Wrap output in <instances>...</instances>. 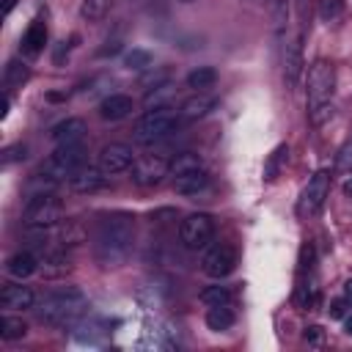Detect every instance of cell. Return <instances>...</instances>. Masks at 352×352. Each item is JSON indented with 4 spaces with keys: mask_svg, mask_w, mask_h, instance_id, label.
Segmentation results:
<instances>
[{
    "mask_svg": "<svg viewBox=\"0 0 352 352\" xmlns=\"http://www.w3.org/2000/svg\"><path fill=\"white\" fill-rule=\"evenodd\" d=\"M135 245V220L126 212L104 214L94 231V258L102 267H121Z\"/></svg>",
    "mask_w": 352,
    "mask_h": 352,
    "instance_id": "1",
    "label": "cell"
},
{
    "mask_svg": "<svg viewBox=\"0 0 352 352\" xmlns=\"http://www.w3.org/2000/svg\"><path fill=\"white\" fill-rule=\"evenodd\" d=\"M85 311H88V297L82 294V289L60 286L44 294V300L36 308V316L50 327H66V324H74Z\"/></svg>",
    "mask_w": 352,
    "mask_h": 352,
    "instance_id": "2",
    "label": "cell"
},
{
    "mask_svg": "<svg viewBox=\"0 0 352 352\" xmlns=\"http://www.w3.org/2000/svg\"><path fill=\"white\" fill-rule=\"evenodd\" d=\"M333 91H336V69L327 60H316L308 69V121L322 126L333 116Z\"/></svg>",
    "mask_w": 352,
    "mask_h": 352,
    "instance_id": "3",
    "label": "cell"
},
{
    "mask_svg": "<svg viewBox=\"0 0 352 352\" xmlns=\"http://www.w3.org/2000/svg\"><path fill=\"white\" fill-rule=\"evenodd\" d=\"M179 110H173L170 104H162V107H151L146 110L138 121H135V129H132V140L140 143V146H154L165 138H170L179 126Z\"/></svg>",
    "mask_w": 352,
    "mask_h": 352,
    "instance_id": "4",
    "label": "cell"
},
{
    "mask_svg": "<svg viewBox=\"0 0 352 352\" xmlns=\"http://www.w3.org/2000/svg\"><path fill=\"white\" fill-rule=\"evenodd\" d=\"M60 220H63V204L55 198V192L30 195L22 212V223L28 228H55Z\"/></svg>",
    "mask_w": 352,
    "mask_h": 352,
    "instance_id": "5",
    "label": "cell"
},
{
    "mask_svg": "<svg viewBox=\"0 0 352 352\" xmlns=\"http://www.w3.org/2000/svg\"><path fill=\"white\" fill-rule=\"evenodd\" d=\"M82 165H85V146L82 143H63L47 157V162L38 168V173L60 182V179H69Z\"/></svg>",
    "mask_w": 352,
    "mask_h": 352,
    "instance_id": "6",
    "label": "cell"
},
{
    "mask_svg": "<svg viewBox=\"0 0 352 352\" xmlns=\"http://www.w3.org/2000/svg\"><path fill=\"white\" fill-rule=\"evenodd\" d=\"M214 236V220L206 212H192L179 223V242L187 250H201Z\"/></svg>",
    "mask_w": 352,
    "mask_h": 352,
    "instance_id": "7",
    "label": "cell"
},
{
    "mask_svg": "<svg viewBox=\"0 0 352 352\" xmlns=\"http://www.w3.org/2000/svg\"><path fill=\"white\" fill-rule=\"evenodd\" d=\"M129 173H132V182L138 187H157L170 173V162L162 154H143L132 162Z\"/></svg>",
    "mask_w": 352,
    "mask_h": 352,
    "instance_id": "8",
    "label": "cell"
},
{
    "mask_svg": "<svg viewBox=\"0 0 352 352\" xmlns=\"http://www.w3.org/2000/svg\"><path fill=\"white\" fill-rule=\"evenodd\" d=\"M327 192H330V173H327V170H316V173L308 179V184L302 187V195H300L297 212H300L302 217L316 214V212L322 209V204H324Z\"/></svg>",
    "mask_w": 352,
    "mask_h": 352,
    "instance_id": "9",
    "label": "cell"
},
{
    "mask_svg": "<svg viewBox=\"0 0 352 352\" xmlns=\"http://www.w3.org/2000/svg\"><path fill=\"white\" fill-rule=\"evenodd\" d=\"M234 267H236V253H234L231 245H212V248L204 253V258H201L204 275L217 278V280L226 278V275H231Z\"/></svg>",
    "mask_w": 352,
    "mask_h": 352,
    "instance_id": "10",
    "label": "cell"
},
{
    "mask_svg": "<svg viewBox=\"0 0 352 352\" xmlns=\"http://www.w3.org/2000/svg\"><path fill=\"white\" fill-rule=\"evenodd\" d=\"M135 162V154H132V146L126 143H107L102 146L99 151V168L110 176V173H121V170H129Z\"/></svg>",
    "mask_w": 352,
    "mask_h": 352,
    "instance_id": "11",
    "label": "cell"
},
{
    "mask_svg": "<svg viewBox=\"0 0 352 352\" xmlns=\"http://www.w3.org/2000/svg\"><path fill=\"white\" fill-rule=\"evenodd\" d=\"M104 179H107V173L96 165V168H91V165H82V168H77L72 176H69V187L74 190V192H80V195H91V192H99L102 187H104Z\"/></svg>",
    "mask_w": 352,
    "mask_h": 352,
    "instance_id": "12",
    "label": "cell"
},
{
    "mask_svg": "<svg viewBox=\"0 0 352 352\" xmlns=\"http://www.w3.org/2000/svg\"><path fill=\"white\" fill-rule=\"evenodd\" d=\"M0 302L6 311H28L36 305V294L30 286H22V283H6L3 292H0Z\"/></svg>",
    "mask_w": 352,
    "mask_h": 352,
    "instance_id": "13",
    "label": "cell"
},
{
    "mask_svg": "<svg viewBox=\"0 0 352 352\" xmlns=\"http://www.w3.org/2000/svg\"><path fill=\"white\" fill-rule=\"evenodd\" d=\"M214 104H217V99H214V96H209V94L198 91V94H192L190 99H184V102H182V107H179V118H182V121H198V118L209 116Z\"/></svg>",
    "mask_w": 352,
    "mask_h": 352,
    "instance_id": "14",
    "label": "cell"
},
{
    "mask_svg": "<svg viewBox=\"0 0 352 352\" xmlns=\"http://www.w3.org/2000/svg\"><path fill=\"white\" fill-rule=\"evenodd\" d=\"M302 74V41H292L283 52V82L286 88H294Z\"/></svg>",
    "mask_w": 352,
    "mask_h": 352,
    "instance_id": "15",
    "label": "cell"
},
{
    "mask_svg": "<svg viewBox=\"0 0 352 352\" xmlns=\"http://www.w3.org/2000/svg\"><path fill=\"white\" fill-rule=\"evenodd\" d=\"M132 96H126V94H110V96H104L102 102H99V116L104 118V121H121V118H126L129 113H132Z\"/></svg>",
    "mask_w": 352,
    "mask_h": 352,
    "instance_id": "16",
    "label": "cell"
},
{
    "mask_svg": "<svg viewBox=\"0 0 352 352\" xmlns=\"http://www.w3.org/2000/svg\"><path fill=\"white\" fill-rule=\"evenodd\" d=\"M72 256L69 253H63V250H52V253H47L44 256V261L38 264V270H41V275L47 278V280H60V278H66L69 272H72Z\"/></svg>",
    "mask_w": 352,
    "mask_h": 352,
    "instance_id": "17",
    "label": "cell"
},
{
    "mask_svg": "<svg viewBox=\"0 0 352 352\" xmlns=\"http://www.w3.org/2000/svg\"><path fill=\"white\" fill-rule=\"evenodd\" d=\"M85 132L88 129H85V121L82 118H66V121H60V124H55L50 129V138L58 146H63V143H82Z\"/></svg>",
    "mask_w": 352,
    "mask_h": 352,
    "instance_id": "18",
    "label": "cell"
},
{
    "mask_svg": "<svg viewBox=\"0 0 352 352\" xmlns=\"http://www.w3.org/2000/svg\"><path fill=\"white\" fill-rule=\"evenodd\" d=\"M206 184H209L206 168H198V170H187V173L173 176V192H179V195H198Z\"/></svg>",
    "mask_w": 352,
    "mask_h": 352,
    "instance_id": "19",
    "label": "cell"
},
{
    "mask_svg": "<svg viewBox=\"0 0 352 352\" xmlns=\"http://www.w3.org/2000/svg\"><path fill=\"white\" fill-rule=\"evenodd\" d=\"M36 270H38V261H36V256H33L30 250H16V253L8 256V261H6V272H8L11 278H16V280L30 278Z\"/></svg>",
    "mask_w": 352,
    "mask_h": 352,
    "instance_id": "20",
    "label": "cell"
},
{
    "mask_svg": "<svg viewBox=\"0 0 352 352\" xmlns=\"http://www.w3.org/2000/svg\"><path fill=\"white\" fill-rule=\"evenodd\" d=\"M47 44V25L41 19H33L22 36V52L25 55H38Z\"/></svg>",
    "mask_w": 352,
    "mask_h": 352,
    "instance_id": "21",
    "label": "cell"
},
{
    "mask_svg": "<svg viewBox=\"0 0 352 352\" xmlns=\"http://www.w3.org/2000/svg\"><path fill=\"white\" fill-rule=\"evenodd\" d=\"M52 239L60 248H74V245L85 242V228L80 223H74V220H66V226H60V228L52 231Z\"/></svg>",
    "mask_w": 352,
    "mask_h": 352,
    "instance_id": "22",
    "label": "cell"
},
{
    "mask_svg": "<svg viewBox=\"0 0 352 352\" xmlns=\"http://www.w3.org/2000/svg\"><path fill=\"white\" fill-rule=\"evenodd\" d=\"M231 324H234V311L228 308V302L226 305H209V311H206V327L209 330L226 333V330H231Z\"/></svg>",
    "mask_w": 352,
    "mask_h": 352,
    "instance_id": "23",
    "label": "cell"
},
{
    "mask_svg": "<svg viewBox=\"0 0 352 352\" xmlns=\"http://www.w3.org/2000/svg\"><path fill=\"white\" fill-rule=\"evenodd\" d=\"M217 82V69L214 66H198L187 74V85L195 88V91H206Z\"/></svg>",
    "mask_w": 352,
    "mask_h": 352,
    "instance_id": "24",
    "label": "cell"
},
{
    "mask_svg": "<svg viewBox=\"0 0 352 352\" xmlns=\"http://www.w3.org/2000/svg\"><path fill=\"white\" fill-rule=\"evenodd\" d=\"M176 94V88L170 82H162L157 88H148L146 96H143V107L151 110V107H162V104H170V96Z\"/></svg>",
    "mask_w": 352,
    "mask_h": 352,
    "instance_id": "25",
    "label": "cell"
},
{
    "mask_svg": "<svg viewBox=\"0 0 352 352\" xmlns=\"http://www.w3.org/2000/svg\"><path fill=\"white\" fill-rule=\"evenodd\" d=\"M110 6H113V0H82L80 3V16L85 22H99V19L107 16Z\"/></svg>",
    "mask_w": 352,
    "mask_h": 352,
    "instance_id": "26",
    "label": "cell"
},
{
    "mask_svg": "<svg viewBox=\"0 0 352 352\" xmlns=\"http://www.w3.org/2000/svg\"><path fill=\"white\" fill-rule=\"evenodd\" d=\"M25 333H28V324L19 316H3L0 319V336H3V341H16Z\"/></svg>",
    "mask_w": 352,
    "mask_h": 352,
    "instance_id": "27",
    "label": "cell"
},
{
    "mask_svg": "<svg viewBox=\"0 0 352 352\" xmlns=\"http://www.w3.org/2000/svg\"><path fill=\"white\" fill-rule=\"evenodd\" d=\"M198 168H204L201 157L192 154V151H184V154H179V157L170 162V176H179V173H187V170H198Z\"/></svg>",
    "mask_w": 352,
    "mask_h": 352,
    "instance_id": "28",
    "label": "cell"
},
{
    "mask_svg": "<svg viewBox=\"0 0 352 352\" xmlns=\"http://www.w3.org/2000/svg\"><path fill=\"white\" fill-rule=\"evenodd\" d=\"M231 300V292L226 286H206L201 292V302L204 305H226Z\"/></svg>",
    "mask_w": 352,
    "mask_h": 352,
    "instance_id": "29",
    "label": "cell"
},
{
    "mask_svg": "<svg viewBox=\"0 0 352 352\" xmlns=\"http://www.w3.org/2000/svg\"><path fill=\"white\" fill-rule=\"evenodd\" d=\"M25 77H28V66L25 63H19V60H11L8 66H6V88H16V85H22L25 82Z\"/></svg>",
    "mask_w": 352,
    "mask_h": 352,
    "instance_id": "30",
    "label": "cell"
},
{
    "mask_svg": "<svg viewBox=\"0 0 352 352\" xmlns=\"http://www.w3.org/2000/svg\"><path fill=\"white\" fill-rule=\"evenodd\" d=\"M286 154H289V148L280 143V146L267 157V162H264V179H275V176H278V168H280V162L286 160Z\"/></svg>",
    "mask_w": 352,
    "mask_h": 352,
    "instance_id": "31",
    "label": "cell"
},
{
    "mask_svg": "<svg viewBox=\"0 0 352 352\" xmlns=\"http://www.w3.org/2000/svg\"><path fill=\"white\" fill-rule=\"evenodd\" d=\"M124 66H126V69H138V72H143V69L151 66V55H148L146 50H132V52L124 55Z\"/></svg>",
    "mask_w": 352,
    "mask_h": 352,
    "instance_id": "32",
    "label": "cell"
},
{
    "mask_svg": "<svg viewBox=\"0 0 352 352\" xmlns=\"http://www.w3.org/2000/svg\"><path fill=\"white\" fill-rule=\"evenodd\" d=\"M162 82H170V69H165V66L157 69V72L151 69V72H146V74L140 77V88H146V91H148V88H157V85H162Z\"/></svg>",
    "mask_w": 352,
    "mask_h": 352,
    "instance_id": "33",
    "label": "cell"
},
{
    "mask_svg": "<svg viewBox=\"0 0 352 352\" xmlns=\"http://www.w3.org/2000/svg\"><path fill=\"white\" fill-rule=\"evenodd\" d=\"M341 0H322V6H319V16L324 19V22H333V19H338L341 16Z\"/></svg>",
    "mask_w": 352,
    "mask_h": 352,
    "instance_id": "34",
    "label": "cell"
},
{
    "mask_svg": "<svg viewBox=\"0 0 352 352\" xmlns=\"http://www.w3.org/2000/svg\"><path fill=\"white\" fill-rule=\"evenodd\" d=\"M336 168H338L341 173H352V140H346V143L341 146V151H338V162H336Z\"/></svg>",
    "mask_w": 352,
    "mask_h": 352,
    "instance_id": "35",
    "label": "cell"
},
{
    "mask_svg": "<svg viewBox=\"0 0 352 352\" xmlns=\"http://www.w3.org/2000/svg\"><path fill=\"white\" fill-rule=\"evenodd\" d=\"M346 305H349V302H346V300L341 297V300H333L327 311H330V316H333V319H341V316L346 314Z\"/></svg>",
    "mask_w": 352,
    "mask_h": 352,
    "instance_id": "36",
    "label": "cell"
},
{
    "mask_svg": "<svg viewBox=\"0 0 352 352\" xmlns=\"http://www.w3.org/2000/svg\"><path fill=\"white\" fill-rule=\"evenodd\" d=\"M302 338H305L308 344H322V327H319V324H311V327H305Z\"/></svg>",
    "mask_w": 352,
    "mask_h": 352,
    "instance_id": "37",
    "label": "cell"
},
{
    "mask_svg": "<svg viewBox=\"0 0 352 352\" xmlns=\"http://www.w3.org/2000/svg\"><path fill=\"white\" fill-rule=\"evenodd\" d=\"M6 162H14V160H25V146H11L8 151H6V157H3Z\"/></svg>",
    "mask_w": 352,
    "mask_h": 352,
    "instance_id": "38",
    "label": "cell"
},
{
    "mask_svg": "<svg viewBox=\"0 0 352 352\" xmlns=\"http://www.w3.org/2000/svg\"><path fill=\"white\" fill-rule=\"evenodd\" d=\"M118 50H121V44H118V41H113L110 47H102V50H99V55H116Z\"/></svg>",
    "mask_w": 352,
    "mask_h": 352,
    "instance_id": "39",
    "label": "cell"
},
{
    "mask_svg": "<svg viewBox=\"0 0 352 352\" xmlns=\"http://www.w3.org/2000/svg\"><path fill=\"white\" fill-rule=\"evenodd\" d=\"M344 300L352 305V280H346V283H344Z\"/></svg>",
    "mask_w": 352,
    "mask_h": 352,
    "instance_id": "40",
    "label": "cell"
},
{
    "mask_svg": "<svg viewBox=\"0 0 352 352\" xmlns=\"http://www.w3.org/2000/svg\"><path fill=\"white\" fill-rule=\"evenodd\" d=\"M344 330H346V336H352V311H349L346 319H344Z\"/></svg>",
    "mask_w": 352,
    "mask_h": 352,
    "instance_id": "41",
    "label": "cell"
},
{
    "mask_svg": "<svg viewBox=\"0 0 352 352\" xmlns=\"http://www.w3.org/2000/svg\"><path fill=\"white\" fill-rule=\"evenodd\" d=\"M344 195H352V182H346V184H344Z\"/></svg>",
    "mask_w": 352,
    "mask_h": 352,
    "instance_id": "42",
    "label": "cell"
},
{
    "mask_svg": "<svg viewBox=\"0 0 352 352\" xmlns=\"http://www.w3.org/2000/svg\"><path fill=\"white\" fill-rule=\"evenodd\" d=\"M184 3H192V0H184Z\"/></svg>",
    "mask_w": 352,
    "mask_h": 352,
    "instance_id": "43",
    "label": "cell"
}]
</instances>
